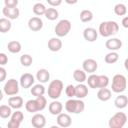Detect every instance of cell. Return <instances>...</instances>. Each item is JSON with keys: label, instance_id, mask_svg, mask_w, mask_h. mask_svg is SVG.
Returning <instances> with one entry per match:
<instances>
[{"label": "cell", "instance_id": "obj_4", "mask_svg": "<svg viewBox=\"0 0 128 128\" xmlns=\"http://www.w3.org/2000/svg\"><path fill=\"white\" fill-rule=\"evenodd\" d=\"M126 87H127L126 77L122 74L114 75V77L112 79V84H111L112 91L115 93H122L126 90Z\"/></svg>", "mask_w": 128, "mask_h": 128}, {"label": "cell", "instance_id": "obj_42", "mask_svg": "<svg viewBox=\"0 0 128 128\" xmlns=\"http://www.w3.org/2000/svg\"><path fill=\"white\" fill-rule=\"evenodd\" d=\"M6 76H7V72H6V69L2 66H0V82H3L5 79H6Z\"/></svg>", "mask_w": 128, "mask_h": 128}, {"label": "cell", "instance_id": "obj_16", "mask_svg": "<svg viewBox=\"0 0 128 128\" xmlns=\"http://www.w3.org/2000/svg\"><path fill=\"white\" fill-rule=\"evenodd\" d=\"M62 48V41L59 37H52L48 41V49L52 52H57Z\"/></svg>", "mask_w": 128, "mask_h": 128}, {"label": "cell", "instance_id": "obj_2", "mask_svg": "<svg viewBox=\"0 0 128 128\" xmlns=\"http://www.w3.org/2000/svg\"><path fill=\"white\" fill-rule=\"evenodd\" d=\"M65 110L69 113H73V114H79L82 113L85 109V103L81 100V99H69L66 101L65 105Z\"/></svg>", "mask_w": 128, "mask_h": 128}, {"label": "cell", "instance_id": "obj_3", "mask_svg": "<svg viewBox=\"0 0 128 128\" xmlns=\"http://www.w3.org/2000/svg\"><path fill=\"white\" fill-rule=\"evenodd\" d=\"M63 91V82L59 79H55V80H52L50 83H49V86H48V96L55 100V99H58L60 96H61V93Z\"/></svg>", "mask_w": 128, "mask_h": 128}, {"label": "cell", "instance_id": "obj_30", "mask_svg": "<svg viewBox=\"0 0 128 128\" xmlns=\"http://www.w3.org/2000/svg\"><path fill=\"white\" fill-rule=\"evenodd\" d=\"M79 17H80V20L82 22H84V23L90 22L93 19V13H92V11L85 9V10H82L80 12V16Z\"/></svg>", "mask_w": 128, "mask_h": 128}, {"label": "cell", "instance_id": "obj_31", "mask_svg": "<svg viewBox=\"0 0 128 128\" xmlns=\"http://www.w3.org/2000/svg\"><path fill=\"white\" fill-rule=\"evenodd\" d=\"M114 13L117 16H124L127 13V7L123 3H118L114 6Z\"/></svg>", "mask_w": 128, "mask_h": 128}, {"label": "cell", "instance_id": "obj_13", "mask_svg": "<svg viewBox=\"0 0 128 128\" xmlns=\"http://www.w3.org/2000/svg\"><path fill=\"white\" fill-rule=\"evenodd\" d=\"M31 124L35 128H43L46 125V118L41 113H36L31 119Z\"/></svg>", "mask_w": 128, "mask_h": 128}, {"label": "cell", "instance_id": "obj_14", "mask_svg": "<svg viewBox=\"0 0 128 128\" xmlns=\"http://www.w3.org/2000/svg\"><path fill=\"white\" fill-rule=\"evenodd\" d=\"M83 37L87 42H94L97 40L98 31H96V29H94L92 27L85 28L83 31Z\"/></svg>", "mask_w": 128, "mask_h": 128}, {"label": "cell", "instance_id": "obj_15", "mask_svg": "<svg viewBox=\"0 0 128 128\" xmlns=\"http://www.w3.org/2000/svg\"><path fill=\"white\" fill-rule=\"evenodd\" d=\"M105 46L110 51H117L122 47V41L118 38H110L105 42Z\"/></svg>", "mask_w": 128, "mask_h": 128}, {"label": "cell", "instance_id": "obj_21", "mask_svg": "<svg viewBox=\"0 0 128 128\" xmlns=\"http://www.w3.org/2000/svg\"><path fill=\"white\" fill-rule=\"evenodd\" d=\"M97 98L100 100V101H108L110 98H111V90L108 89V88H100L99 91L97 92Z\"/></svg>", "mask_w": 128, "mask_h": 128}, {"label": "cell", "instance_id": "obj_17", "mask_svg": "<svg viewBox=\"0 0 128 128\" xmlns=\"http://www.w3.org/2000/svg\"><path fill=\"white\" fill-rule=\"evenodd\" d=\"M88 95V87L83 84V83H79L78 85L75 86V97H77L78 99H83Z\"/></svg>", "mask_w": 128, "mask_h": 128}, {"label": "cell", "instance_id": "obj_9", "mask_svg": "<svg viewBox=\"0 0 128 128\" xmlns=\"http://www.w3.org/2000/svg\"><path fill=\"white\" fill-rule=\"evenodd\" d=\"M34 76L30 73H24L21 75L20 77V80H19V84L22 88L24 89H27V88H30L33 84H34Z\"/></svg>", "mask_w": 128, "mask_h": 128}, {"label": "cell", "instance_id": "obj_46", "mask_svg": "<svg viewBox=\"0 0 128 128\" xmlns=\"http://www.w3.org/2000/svg\"><path fill=\"white\" fill-rule=\"evenodd\" d=\"M67 4H70V5H73V4H76L78 2V0H64Z\"/></svg>", "mask_w": 128, "mask_h": 128}, {"label": "cell", "instance_id": "obj_32", "mask_svg": "<svg viewBox=\"0 0 128 128\" xmlns=\"http://www.w3.org/2000/svg\"><path fill=\"white\" fill-rule=\"evenodd\" d=\"M12 114V108L9 105H1L0 106V117L6 119L10 117Z\"/></svg>", "mask_w": 128, "mask_h": 128}, {"label": "cell", "instance_id": "obj_35", "mask_svg": "<svg viewBox=\"0 0 128 128\" xmlns=\"http://www.w3.org/2000/svg\"><path fill=\"white\" fill-rule=\"evenodd\" d=\"M32 62H33V58L29 54H23L20 57V63L24 67H29L32 64Z\"/></svg>", "mask_w": 128, "mask_h": 128}, {"label": "cell", "instance_id": "obj_20", "mask_svg": "<svg viewBox=\"0 0 128 128\" xmlns=\"http://www.w3.org/2000/svg\"><path fill=\"white\" fill-rule=\"evenodd\" d=\"M36 79L40 82V83H46L49 81L50 79V73L47 69L45 68H42V69H39L36 73Z\"/></svg>", "mask_w": 128, "mask_h": 128}, {"label": "cell", "instance_id": "obj_40", "mask_svg": "<svg viewBox=\"0 0 128 128\" xmlns=\"http://www.w3.org/2000/svg\"><path fill=\"white\" fill-rule=\"evenodd\" d=\"M8 63V56L5 53H0V66H4Z\"/></svg>", "mask_w": 128, "mask_h": 128}, {"label": "cell", "instance_id": "obj_6", "mask_svg": "<svg viewBox=\"0 0 128 128\" xmlns=\"http://www.w3.org/2000/svg\"><path fill=\"white\" fill-rule=\"evenodd\" d=\"M127 121V116L123 112H117L115 113L109 120V127L110 128H122Z\"/></svg>", "mask_w": 128, "mask_h": 128}, {"label": "cell", "instance_id": "obj_37", "mask_svg": "<svg viewBox=\"0 0 128 128\" xmlns=\"http://www.w3.org/2000/svg\"><path fill=\"white\" fill-rule=\"evenodd\" d=\"M23 119H24V115H23V113H22L21 111H19V110L15 111V112H13V113L11 114V120L16 121V122H18V123H20V124H21V122L23 121Z\"/></svg>", "mask_w": 128, "mask_h": 128}, {"label": "cell", "instance_id": "obj_7", "mask_svg": "<svg viewBox=\"0 0 128 128\" xmlns=\"http://www.w3.org/2000/svg\"><path fill=\"white\" fill-rule=\"evenodd\" d=\"M4 93L8 96H13V95H17L19 92V82L16 79H9L7 80V82L4 85Z\"/></svg>", "mask_w": 128, "mask_h": 128}, {"label": "cell", "instance_id": "obj_47", "mask_svg": "<svg viewBox=\"0 0 128 128\" xmlns=\"http://www.w3.org/2000/svg\"><path fill=\"white\" fill-rule=\"evenodd\" d=\"M2 99H3V92L0 90V101H1Z\"/></svg>", "mask_w": 128, "mask_h": 128}, {"label": "cell", "instance_id": "obj_34", "mask_svg": "<svg viewBox=\"0 0 128 128\" xmlns=\"http://www.w3.org/2000/svg\"><path fill=\"white\" fill-rule=\"evenodd\" d=\"M46 11V7L44 4H42L41 2H38L36 4H34L33 6V13L37 16H41V15H44Z\"/></svg>", "mask_w": 128, "mask_h": 128}, {"label": "cell", "instance_id": "obj_29", "mask_svg": "<svg viewBox=\"0 0 128 128\" xmlns=\"http://www.w3.org/2000/svg\"><path fill=\"white\" fill-rule=\"evenodd\" d=\"M118 59H119V55L115 51L109 52L108 54H106V56L104 58V60H105V62L107 64H114V63H116L118 61Z\"/></svg>", "mask_w": 128, "mask_h": 128}, {"label": "cell", "instance_id": "obj_11", "mask_svg": "<svg viewBox=\"0 0 128 128\" xmlns=\"http://www.w3.org/2000/svg\"><path fill=\"white\" fill-rule=\"evenodd\" d=\"M56 121H57V124L60 127H63V128L69 127L72 124V119H71L70 115L67 114V113H62V112L57 115Z\"/></svg>", "mask_w": 128, "mask_h": 128}, {"label": "cell", "instance_id": "obj_28", "mask_svg": "<svg viewBox=\"0 0 128 128\" xmlns=\"http://www.w3.org/2000/svg\"><path fill=\"white\" fill-rule=\"evenodd\" d=\"M45 93V87L42 85V84H35L32 86L31 88V94L35 97H38V96H41V95H44Z\"/></svg>", "mask_w": 128, "mask_h": 128}, {"label": "cell", "instance_id": "obj_5", "mask_svg": "<svg viewBox=\"0 0 128 128\" xmlns=\"http://www.w3.org/2000/svg\"><path fill=\"white\" fill-rule=\"evenodd\" d=\"M71 27L72 24L68 19H62L56 24L54 28V32L57 35V37H64L70 32Z\"/></svg>", "mask_w": 128, "mask_h": 128}, {"label": "cell", "instance_id": "obj_12", "mask_svg": "<svg viewBox=\"0 0 128 128\" xmlns=\"http://www.w3.org/2000/svg\"><path fill=\"white\" fill-rule=\"evenodd\" d=\"M28 28L31 31H40L43 28V21L39 17H32L28 20Z\"/></svg>", "mask_w": 128, "mask_h": 128}, {"label": "cell", "instance_id": "obj_25", "mask_svg": "<svg viewBox=\"0 0 128 128\" xmlns=\"http://www.w3.org/2000/svg\"><path fill=\"white\" fill-rule=\"evenodd\" d=\"M12 24L8 18H0V32L1 33H7L11 30Z\"/></svg>", "mask_w": 128, "mask_h": 128}, {"label": "cell", "instance_id": "obj_1", "mask_svg": "<svg viewBox=\"0 0 128 128\" xmlns=\"http://www.w3.org/2000/svg\"><path fill=\"white\" fill-rule=\"evenodd\" d=\"M119 31V25L115 21H104L100 23L98 32L103 37H110L117 34Z\"/></svg>", "mask_w": 128, "mask_h": 128}, {"label": "cell", "instance_id": "obj_26", "mask_svg": "<svg viewBox=\"0 0 128 128\" xmlns=\"http://www.w3.org/2000/svg\"><path fill=\"white\" fill-rule=\"evenodd\" d=\"M25 109H26L28 112H30V113L38 112V111H39V108H38V104H37L36 99L28 100V101L25 103Z\"/></svg>", "mask_w": 128, "mask_h": 128}, {"label": "cell", "instance_id": "obj_23", "mask_svg": "<svg viewBox=\"0 0 128 128\" xmlns=\"http://www.w3.org/2000/svg\"><path fill=\"white\" fill-rule=\"evenodd\" d=\"M7 49L10 53H13V54H16V53H19L22 49L21 47V43L19 41H16V40H13V41H10L8 44H7Z\"/></svg>", "mask_w": 128, "mask_h": 128}, {"label": "cell", "instance_id": "obj_44", "mask_svg": "<svg viewBox=\"0 0 128 128\" xmlns=\"http://www.w3.org/2000/svg\"><path fill=\"white\" fill-rule=\"evenodd\" d=\"M7 127L9 128H19L20 127V123L16 122V121H13V120H10L7 124Z\"/></svg>", "mask_w": 128, "mask_h": 128}, {"label": "cell", "instance_id": "obj_27", "mask_svg": "<svg viewBox=\"0 0 128 128\" xmlns=\"http://www.w3.org/2000/svg\"><path fill=\"white\" fill-rule=\"evenodd\" d=\"M44 16L50 20V21H54L59 17V13L55 8H46V11L44 13Z\"/></svg>", "mask_w": 128, "mask_h": 128}, {"label": "cell", "instance_id": "obj_24", "mask_svg": "<svg viewBox=\"0 0 128 128\" xmlns=\"http://www.w3.org/2000/svg\"><path fill=\"white\" fill-rule=\"evenodd\" d=\"M73 78H74V80L76 81V82H78V83H83V82H85L86 81V78H87V76H86V72L82 69H76V70H74V72H73Z\"/></svg>", "mask_w": 128, "mask_h": 128}, {"label": "cell", "instance_id": "obj_39", "mask_svg": "<svg viewBox=\"0 0 128 128\" xmlns=\"http://www.w3.org/2000/svg\"><path fill=\"white\" fill-rule=\"evenodd\" d=\"M65 94H66L69 98L75 97V86L72 85V84L67 85V87L65 88Z\"/></svg>", "mask_w": 128, "mask_h": 128}, {"label": "cell", "instance_id": "obj_10", "mask_svg": "<svg viewBox=\"0 0 128 128\" xmlns=\"http://www.w3.org/2000/svg\"><path fill=\"white\" fill-rule=\"evenodd\" d=\"M2 13L9 20H14V19H17L19 17L20 11L17 7H7V6H5L2 9Z\"/></svg>", "mask_w": 128, "mask_h": 128}, {"label": "cell", "instance_id": "obj_48", "mask_svg": "<svg viewBox=\"0 0 128 128\" xmlns=\"http://www.w3.org/2000/svg\"><path fill=\"white\" fill-rule=\"evenodd\" d=\"M38 1H41V0H38Z\"/></svg>", "mask_w": 128, "mask_h": 128}, {"label": "cell", "instance_id": "obj_45", "mask_svg": "<svg viewBox=\"0 0 128 128\" xmlns=\"http://www.w3.org/2000/svg\"><path fill=\"white\" fill-rule=\"evenodd\" d=\"M122 26L124 28H128V17L125 16L123 19H122Z\"/></svg>", "mask_w": 128, "mask_h": 128}, {"label": "cell", "instance_id": "obj_8", "mask_svg": "<svg viewBox=\"0 0 128 128\" xmlns=\"http://www.w3.org/2000/svg\"><path fill=\"white\" fill-rule=\"evenodd\" d=\"M82 68L85 72L87 73H94L96 72L97 68H98V63L96 60L92 59V58H88V59H85L82 63Z\"/></svg>", "mask_w": 128, "mask_h": 128}, {"label": "cell", "instance_id": "obj_19", "mask_svg": "<svg viewBox=\"0 0 128 128\" xmlns=\"http://www.w3.org/2000/svg\"><path fill=\"white\" fill-rule=\"evenodd\" d=\"M8 105L12 109H20L23 106V98L20 96H11L8 99Z\"/></svg>", "mask_w": 128, "mask_h": 128}, {"label": "cell", "instance_id": "obj_33", "mask_svg": "<svg viewBox=\"0 0 128 128\" xmlns=\"http://www.w3.org/2000/svg\"><path fill=\"white\" fill-rule=\"evenodd\" d=\"M86 81L90 88H93V89L98 88V75L91 73V75L88 78H86Z\"/></svg>", "mask_w": 128, "mask_h": 128}, {"label": "cell", "instance_id": "obj_22", "mask_svg": "<svg viewBox=\"0 0 128 128\" xmlns=\"http://www.w3.org/2000/svg\"><path fill=\"white\" fill-rule=\"evenodd\" d=\"M128 104V98L126 95H119L115 98L114 100V105L115 107H117L118 109H123L127 106Z\"/></svg>", "mask_w": 128, "mask_h": 128}, {"label": "cell", "instance_id": "obj_41", "mask_svg": "<svg viewBox=\"0 0 128 128\" xmlns=\"http://www.w3.org/2000/svg\"><path fill=\"white\" fill-rule=\"evenodd\" d=\"M4 4L7 7H17L18 0H4Z\"/></svg>", "mask_w": 128, "mask_h": 128}, {"label": "cell", "instance_id": "obj_18", "mask_svg": "<svg viewBox=\"0 0 128 128\" xmlns=\"http://www.w3.org/2000/svg\"><path fill=\"white\" fill-rule=\"evenodd\" d=\"M48 109H49V112H50L52 115L57 116L58 114H60V113L62 112V110H63V105H62L61 102H59V101H57V100L55 99L54 101H52V102L49 104Z\"/></svg>", "mask_w": 128, "mask_h": 128}, {"label": "cell", "instance_id": "obj_38", "mask_svg": "<svg viewBox=\"0 0 128 128\" xmlns=\"http://www.w3.org/2000/svg\"><path fill=\"white\" fill-rule=\"evenodd\" d=\"M36 101H37V104H38L39 111H42L46 107V105H47V100H46V98L43 95L36 97Z\"/></svg>", "mask_w": 128, "mask_h": 128}, {"label": "cell", "instance_id": "obj_36", "mask_svg": "<svg viewBox=\"0 0 128 128\" xmlns=\"http://www.w3.org/2000/svg\"><path fill=\"white\" fill-rule=\"evenodd\" d=\"M109 84V78L106 75H98V88H105Z\"/></svg>", "mask_w": 128, "mask_h": 128}, {"label": "cell", "instance_id": "obj_43", "mask_svg": "<svg viewBox=\"0 0 128 128\" xmlns=\"http://www.w3.org/2000/svg\"><path fill=\"white\" fill-rule=\"evenodd\" d=\"M46 1L52 7H57V6L61 5V3H62V0H46Z\"/></svg>", "mask_w": 128, "mask_h": 128}]
</instances>
